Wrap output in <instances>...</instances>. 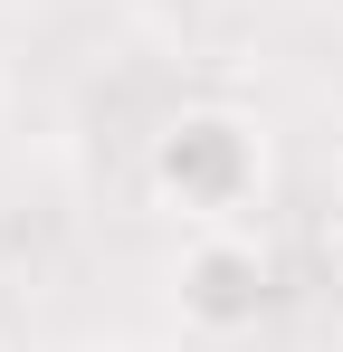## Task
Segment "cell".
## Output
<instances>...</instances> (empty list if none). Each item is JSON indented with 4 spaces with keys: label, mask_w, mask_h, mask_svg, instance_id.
<instances>
[{
    "label": "cell",
    "mask_w": 343,
    "mask_h": 352,
    "mask_svg": "<svg viewBox=\"0 0 343 352\" xmlns=\"http://www.w3.org/2000/svg\"><path fill=\"white\" fill-rule=\"evenodd\" d=\"M267 181V153H258V124L229 115V105H191L153 133V200L181 210V219H229L248 210Z\"/></svg>",
    "instance_id": "1"
},
{
    "label": "cell",
    "mask_w": 343,
    "mask_h": 352,
    "mask_svg": "<svg viewBox=\"0 0 343 352\" xmlns=\"http://www.w3.org/2000/svg\"><path fill=\"white\" fill-rule=\"evenodd\" d=\"M172 295H181V324H200V333H248V324L267 314L277 276H267V248L210 229V238H191V257H181Z\"/></svg>",
    "instance_id": "2"
},
{
    "label": "cell",
    "mask_w": 343,
    "mask_h": 352,
    "mask_svg": "<svg viewBox=\"0 0 343 352\" xmlns=\"http://www.w3.org/2000/svg\"><path fill=\"white\" fill-rule=\"evenodd\" d=\"M324 219L343 229V153H334V181H324Z\"/></svg>",
    "instance_id": "3"
}]
</instances>
